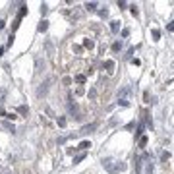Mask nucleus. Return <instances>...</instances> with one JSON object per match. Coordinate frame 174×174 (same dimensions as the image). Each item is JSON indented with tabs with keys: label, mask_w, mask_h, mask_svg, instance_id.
<instances>
[{
	"label": "nucleus",
	"mask_w": 174,
	"mask_h": 174,
	"mask_svg": "<svg viewBox=\"0 0 174 174\" xmlns=\"http://www.w3.org/2000/svg\"><path fill=\"white\" fill-rule=\"evenodd\" d=\"M46 29H49V22H46V19H43V22L39 23V31L43 33V31H46Z\"/></svg>",
	"instance_id": "obj_8"
},
{
	"label": "nucleus",
	"mask_w": 174,
	"mask_h": 174,
	"mask_svg": "<svg viewBox=\"0 0 174 174\" xmlns=\"http://www.w3.org/2000/svg\"><path fill=\"white\" fill-rule=\"evenodd\" d=\"M120 49H122V43H118V41H116V43L112 45V50H114V52H118Z\"/></svg>",
	"instance_id": "obj_12"
},
{
	"label": "nucleus",
	"mask_w": 174,
	"mask_h": 174,
	"mask_svg": "<svg viewBox=\"0 0 174 174\" xmlns=\"http://www.w3.org/2000/svg\"><path fill=\"white\" fill-rule=\"evenodd\" d=\"M89 97H91V99L97 97V89H89Z\"/></svg>",
	"instance_id": "obj_16"
},
{
	"label": "nucleus",
	"mask_w": 174,
	"mask_h": 174,
	"mask_svg": "<svg viewBox=\"0 0 174 174\" xmlns=\"http://www.w3.org/2000/svg\"><path fill=\"white\" fill-rule=\"evenodd\" d=\"M68 110H70V114H73L76 118H80V116H77V104L73 103L72 99H70V103H68Z\"/></svg>",
	"instance_id": "obj_2"
},
{
	"label": "nucleus",
	"mask_w": 174,
	"mask_h": 174,
	"mask_svg": "<svg viewBox=\"0 0 174 174\" xmlns=\"http://www.w3.org/2000/svg\"><path fill=\"white\" fill-rule=\"evenodd\" d=\"M95 128H97V124H89V126H85V128H83L81 131L85 134V131H89V130H95Z\"/></svg>",
	"instance_id": "obj_13"
},
{
	"label": "nucleus",
	"mask_w": 174,
	"mask_h": 174,
	"mask_svg": "<svg viewBox=\"0 0 174 174\" xmlns=\"http://www.w3.org/2000/svg\"><path fill=\"white\" fill-rule=\"evenodd\" d=\"M151 33H153V39H155V41H159V37H161V31H159V29H153Z\"/></svg>",
	"instance_id": "obj_11"
},
{
	"label": "nucleus",
	"mask_w": 174,
	"mask_h": 174,
	"mask_svg": "<svg viewBox=\"0 0 174 174\" xmlns=\"http://www.w3.org/2000/svg\"><path fill=\"white\" fill-rule=\"evenodd\" d=\"M50 77L49 80H45V83H41V87H39V91H37V95H39V97H43V95H46L49 93V85H50Z\"/></svg>",
	"instance_id": "obj_1"
},
{
	"label": "nucleus",
	"mask_w": 174,
	"mask_h": 174,
	"mask_svg": "<svg viewBox=\"0 0 174 174\" xmlns=\"http://www.w3.org/2000/svg\"><path fill=\"white\" fill-rule=\"evenodd\" d=\"M4 25H6V22L2 19V22H0V29H4Z\"/></svg>",
	"instance_id": "obj_27"
},
{
	"label": "nucleus",
	"mask_w": 174,
	"mask_h": 174,
	"mask_svg": "<svg viewBox=\"0 0 174 174\" xmlns=\"http://www.w3.org/2000/svg\"><path fill=\"white\" fill-rule=\"evenodd\" d=\"M18 112H22V114H27V107H18Z\"/></svg>",
	"instance_id": "obj_20"
},
{
	"label": "nucleus",
	"mask_w": 174,
	"mask_h": 174,
	"mask_svg": "<svg viewBox=\"0 0 174 174\" xmlns=\"http://www.w3.org/2000/svg\"><path fill=\"white\" fill-rule=\"evenodd\" d=\"M139 145H141V147H145V145H147V138H145V135L139 139Z\"/></svg>",
	"instance_id": "obj_22"
},
{
	"label": "nucleus",
	"mask_w": 174,
	"mask_h": 174,
	"mask_svg": "<svg viewBox=\"0 0 174 174\" xmlns=\"http://www.w3.org/2000/svg\"><path fill=\"white\" fill-rule=\"evenodd\" d=\"M76 81H77V83H83V81H85V76H83V73H80V76H76Z\"/></svg>",
	"instance_id": "obj_15"
},
{
	"label": "nucleus",
	"mask_w": 174,
	"mask_h": 174,
	"mask_svg": "<svg viewBox=\"0 0 174 174\" xmlns=\"http://www.w3.org/2000/svg\"><path fill=\"white\" fill-rule=\"evenodd\" d=\"M103 68H104L108 73H112V72H114V60H107V62L103 64Z\"/></svg>",
	"instance_id": "obj_3"
},
{
	"label": "nucleus",
	"mask_w": 174,
	"mask_h": 174,
	"mask_svg": "<svg viewBox=\"0 0 174 174\" xmlns=\"http://www.w3.org/2000/svg\"><path fill=\"white\" fill-rule=\"evenodd\" d=\"M85 10H89V12H95V10H97V2H85Z\"/></svg>",
	"instance_id": "obj_6"
},
{
	"label": "nucleus",
	"mask_w": 174,
	"mask_h": 174,
	"mask_svg": "<svg viewBox=\"0 0 174 174\" xmlns=\"http://www.w3.org/2000/svg\"><path fill=\"white\" fill-rule=\"evenodd\" d=\"M89 147H91V143H89V141H81V143L77 145V149H83V151H85V149H89Z\"/></svg>",
	"instance_id": "obj_9"
},
{
	"label": "nucleus",
	"mask_w": 174,
	"mask_h": 174,
	"mask_svg": "<svg viewBox=\"0 0 174 174\" xmlns=\"http://www.w3.org/2000/svg\"><path fill=\"white\" fill-rule=\"evenodd\" d=\"M49 12V8H46V4H43V6H41V14H46Z\"/></svg>",
	"instance_id": "obj_23"
},
{
	"label": "nucleus",
	"mask_w": 174,
	"mask_h": 174,
	"mask_svg": "<svg viewBox=\"0 0 174 174\" xmlns=\"http://www.w3.org/2000/svg\"><path fill=\"white\" fill-rule=\"evenodd\" d=\"M58 126H60V128H64V126H66V118H64V116L58 118Z\"/></svg>",
	"instance_id": "obj_14"
},
{
	"label": "nucleus",
	"mask_w": 174,
	"mask_h": 174,
	"mask_svg": "<svg viewBox=\"0 0 174 174\" xmlns=\"http://www.w3.org/2000/svg\"><path fill=\"white\" fill-rule=\"evenodd\" d=\"M83 46H85V49H89V50H91L93 46H95V41H93V39H83Z\"/></svg>",
	"instance_id": "obj_5"
},
{
	"label": "nucleus",
	"mask_w": 174,
	"mask_h": 174,
	"mask_svg": "<svg viewBox=\"0 0 174 174\" xmlns=\"http://www.w3.org/2000/svg\"><path fill=\"white\" fill-rule=\"evenodd\" d=\"M62 81H64V85H70V83H72V80H70V77H64Z\"/></svg>",
	"instance_id": "obj_25"
},
{
	"label": "nucleus",
	"mask_w": 174,
	"mask_h": 174,
	"mask_svg": "<svg viewBox=\"0 0 174 174\" xmlns=\"http://www.w3.org/2000/svg\"><path fill=\"white\" fill-rule=\"evenodd\" d=\"M99 14H101V18H108V10H107V8H104V10H101Z\"/></svg>",
	"instance_id": "obj_19"
},
{
	"label": "nucleus",
	"mask_w": 174,
	"mask_h": 174,
	"mask_svg": "<svg viewBox=\"0 0 174 174\" xmlns=\"http://www.w3.org/2000/svg\"><path fill=\"white\" fill-rule=\"evenodd\" d=\"M85 159V153H81V155H77V157H73V165H77L80 161H83Z\"/></svg>",
	"instance_id": "obj_10"
},
{
	"label": "nucleus",
	"mask_w": 174,
	"mask_h": 174,
	"mask_svg": "<svg viewBox=\"0 0 174 174\" xmlns=\"http://www.w3.org/2000/svg\"><path fill=\"white\" fill-rule=\"evenodd\" d=\"M2 128H4V130H8L10 134H14V131H15V128H14V124H12V122H2Z\"/></svg>",
	"instance_id": "obj_4"
},
{
	"label": "nucleus",
	"mask_w": 174,
	"mask_h": 174,
	"mask_svg": "<svg viewBox=\"0 0 174 174\" xmlns=\"http://www.w3.org/2000/svg\"><path fill=\"white\" fill-rule=\"evenodd\" d=\"M110 29H112V33H118L120 31V22H110Z\"/></svg>",
	"instance_id": "obj_7"
},
{
	"label": "nucleus",
	"mask_w": 174,
	"mask_h": 174,
	"mask_svg": "<svg viewBox=\"0 0 174 174\" xmlns=\"http://www.w3.org/2000/svg\"><path fill=\"white\" fill-rule=\"evenodd\" d=\"M168 159H170V153H168V151H165V153H162V161H168Z\"/></svg>",
	"instance_id": "obj_17"
},
{
	"label": "nucleus",
	"mask_w": 174,
	"mask_h": 174,
	"mask_svg": "<svg viewBox=\"0 0 174 174\" xmlns=\"http://www.w3.org/2000/svg\"><path fill=\"white\" fill-rule=\"evenodd\" d=\"M118 104H120V107H128V101H126V99H120V101H118Z\"/></svg>",
	"instance_id": "obj_18"
},
{
	"label": "nucleus",
	"mask_w": 174,
	"mask_h": 174,
	"mask_svg": "<svg viewBox=\"0 0 174 174\" xmlns=\"http://www.w3.org/2000/svg\"><path fill=\"white\" fill-rule=\"evenodd\" d=\"M131 14H134L135 18H138V14H139V12H138V8H135V6H131Z\"/></svg>",
	"instance_id": "obj_24"
},
{
	"label": "nucleus",
	"mask_w": 174,
	"mask_h": 174,
	"mask_svg": "<svg viewBox=\"0 0 174 174\" xmlns=\"http://www.w3.org/2000/svg\"><path fill=\"white\" fill-rule=\"evenodd\" d=\"M4 95H6V89H0V101L4 99Z\"/></svg>",
	"instance_id": "obj_26"
},
{
	"label": "nucleus",
	"mask_w": 174,
	"mask_h": 174,
	"mask_svg": "<svg viewBox=\"0 0 174 174\" xmlns=\"http://www.w3.org/2000/svg\"><path fill=\"white\" fill-rule=\"evenodd\" d=\"M45 46H46V52H49V54L52 56V45H50V43H46Z\"/></svg>",
	"instance_id": "obj_21"
}]
</instances>
